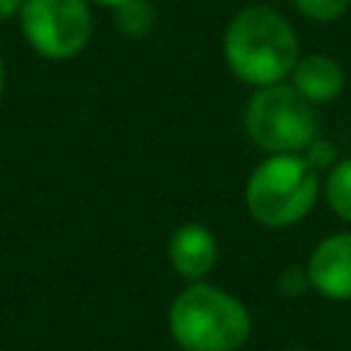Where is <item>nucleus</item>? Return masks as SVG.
<instances>
[{
    "mask_svg": "<svg viewBox=\"0 0 351 351\" xmlns=\"http://www.w3.org/2000/svg\"><path fill=\"white\" fill-rule=\"evenodd\" d=\"M324 195L329 208L343 219L351 222V156L348 159H337L324 181Z\"/></svg>",
    "mask_w": 351,
    "mask_h": 351,
    "instance_id": "nucleus-10",
    "label": "nucleus"
},
{
    "mask_svg": "<svg viewBox=\"0 0 351 351\" xmlns=\"http://www.w3.org/2000/svg\"><path fill=\"white\" fill-rule=\"evenodd\" d=\"M112 14L118 33L126 38H145L156 25V5L151 0H126Z\"/></svg>",
    "mask_w": 351,
    "mask_h": 351,
    "instance_id": "nucleus-9",
    "label": "nucleus"
},
{
    "mask_svg": "<svg viewBox=\"0 0 351 351\" xmlns=\"http://www.w3.org/2000/svg\"><path fill=\"white\" fill-rule=\"evenodd\" d=\"M304 159L315 167V170H324V167H332L335 162H337V151H335V145L329 143V140H324V137H315L304 151Z\"/></svg>",
    "mask_w": 351,
    "mask_h": 351,
    "instance_id": "nucleus-12",
    "label": "nucleus"
},
{
    "mask_svg": "<svg viewBox=\"0 0 351 351\" xmlns=\"http://www.w3.org/2000/svg\"><path fill=\"white\" fill-rule=\"evenodd\" d=\"M277 285H280V291H282L285 296H299V293H304V291L310 288V280H307V271H304V269L291 266V269H285V271L280 274Z\"/></svg>",
    "mask_w": 351,
    "mask_h": 351,
    "instance_id": "nucleus-13",
    "label": "nucleus"
},
{
    "mask_svg": "<svg viewBox=\"0 0 351 351\" xmlns=\"http://www.w3.org/2000/svg\"><path fill=\"white\" fill-rule=\"evenodd\" d=\"M16 19L27 47L44 60H74L93 38L88 0H25Z\"/></svg>",
    "mask_w": 351,
    "mask_h": 351,
    "instance_id": "nucleus-5",
    "label": "nucleus"
},
{
    "mask_svg": "<svg viewBox=\"0 0 351 351\" xmlns=\"http://www.w3.org/2000/svg\"><path fill=\"white\" fill-rule=\"evenodd\" d=\"M288 351H307V348H288Z\"/></svg>",
    "mask_w": 351,
    "mask_h": 351,
    "instance_id": "nucleus-17",
    "label": "nucleus"
},
{
    "mask_svg": "<svg viewBox=\"0 0 351 351\" xmlns=\"http://www.w3.org/2000/svg\"><path fill=\"white\" fill-rule=\"evenodd\" d=\"M293 5L313 22H335L348 11L351 0H293Z\"/></svg>",
    "mask_w": 351,
    "mask_h": 351,
    "instance_id": "nucleus-11",
    "label": "nucleus"
},
{
    "mask_svg": "<svg viewBox=\"0 0 351 351\" xmlns=\"http://www.w3.org/2000/svg\"><path fill=\"white\" fill-rule=\"evenodd\" d=\"M310 288L329 302H351V233H332L307 258Z\"/></svg>",
    "mask_w": 351,
    "mask_h": 351,
    "instance_id": "nucleus-6",
    "label": "nucleus"
},
{
    "mask_svg": "<svg viewBox=\"0 0 351 351\" xmlns=\"http://www.w3.org/2000/svg\"><path fill=\"white\" fill-rule=\"evenodd\" d=\"M167 332L181 351H239L252 335V315L230 291L197 280L170 302Z\"/></svg>",
    "mask_w": 351,
    "mask_h": 351,
    "instance_id": "nucleus-2",
    "label": "nucleus"
},
{
    "mask_svg": "<svg viewBox=\"0 0 351 351\" xmlns=\"http://www.w3.org/2000/svg\"><path fill=\"white\" fill-rule=\"evenodd\" d=\"M165 255H167L170 269L181 280L197 282V280H206L214 271V266L219 261V241H217V236L211 233L208 225L184 222L167 236Z\"/></svg>",
    "mask_w": 351,
    "mask_h": 351,
    "instance_id": "nucleus-7",
    "label": "nucleus"
},
{
    "mask_svg": "<svg viewBox=\"0 0 351 351\" xmlns=\"http://www.w3.org/2000/svg\"><path fill=\"white\" fill-rule=\"evenodd\" d=\"M3 90H5V60L0 55V99H3Z\"/></svg>",
    "mask_w": 351,
    "mask_h": 351,
    "instance_id": "nucleus-16",
    "label": "nucleus"
},
{
    "mask_svg": "<svg viewBox=\"0 0 351 351\" xmlns=\"http://www.w3.org/2000/svg\"><path fill=\"white\" fill-rule=\"evenodd\" d=\"M88 3H90V5H99V8H110V11H112V8H118V5H121V3H126V0H88Z\"/></svg>",
    "mask_w": 351,
    "mask_h": 351,
    "instance_id": "nucleus-15",
    "label": "nucleus"
},
{
    "mask_svg": "<svg viewBox=\"0 0 351 351\" xmlns=\"http://www.w3.org/2000/svg\"><path fill=\"white\" fill-rule=\"evenodd\" d=\"M291 85L310 101V104H329L346 88L343 66L329 55H299L296 66L288 74Z\"/></svg>",
    "mask_w": 351,
    "mask_h": 351,
    "instance_id": "nucleus-8",
    "label": "nucleus"
},
{
    "mask_svg": "<svg viewBox=\"0 0 351 351\" xmlns=\"http://www.w3.org/2000/svg\"><path fill=\"white\" fill-rule=\"evenodd\" d=\"M244 129L266 154H302L318 137V112L291 82H274L250 96Z\"/></svg>",
    "mask_w": 351,
    "mask_h": 351,
    "instance_id": "nucleus-4",
    "label": "nucleus"
},
{
    "mask_svg": "<svg viewBox=\"0 0 351 351\" xmlns=\"http://www.w3.org/2000/svg\"><path fill=\"white\" fill-rule=\"evenodd\" d=\"M318 192V170L304 154H269L247 176L244 203L258 225L288 228L313 211Z\"/></svg>",
    "mask_w": 351,
    "mask_h": 351,
    "instance_id": "nucleus-3",
    "label": "nucleus"
},
{
    "mask_svg": "<svg viewBox=\"0 0 351 351\" xmlns=\"http://www.w3.org/2000/svg\"><path fill=\"white\" fill-rule=\"evenodd\" d=\"M222 55L239 82L266 88L288 80L299 60V38L271 5H244L225 25Z\"/></svg>",
    "mask_w": 351,
    "mask_h": 351,
    "instance_id": "nucleus-1",
    "label": "nucleus"
},
{
    "mask_svg": "<svg viewBox=\"0 0 351 351\" xmlns=\"http://www.w3.org/2000/svg\"><path fill=\"white\" fill-rule=\"evenodd\" d=\"M22 3H25V0H0V22L16 19V16H19Z\"/></svg>",
    "mask_w": 351,
    "mask_h": 351,
    "instance_id": "nucleus-14",
    "label": "nucleus"
}]
</instances>
